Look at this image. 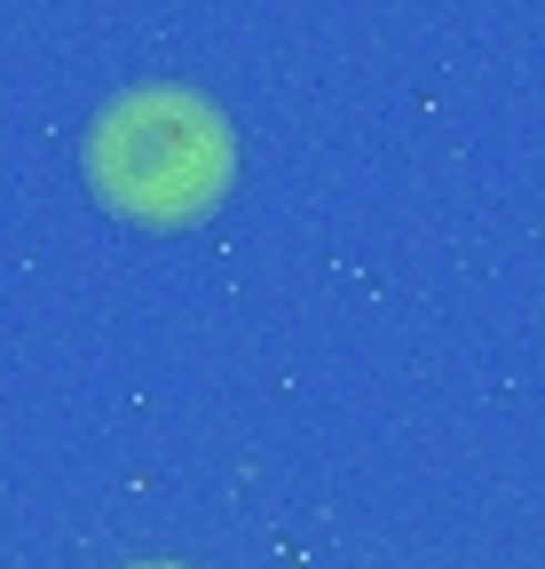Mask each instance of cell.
<instances>
[{"instance_id": "1", "label": "cell", "mask_w": 545, "mask_h": 569, "mask_svg": "<svg viewBox=\"0 0 545 569\" xmlns=\"http://www.w3.org/2000/svg\"><path fill=\"white\" fill-rule=\"evenodd\" d=\"M238 174V134L190 88H127L88 127V182L127 222L182 230L198 222Z\"/></svg>"}, {"instance_id": "2", "label": "cell", "mask_w": 545, "mask_h": 569, "mask_svg": "<svg viewBox=\"0 0 545 569\" xmlns=\"http://www.w3.org/2000/svg\"><path fill=\"white\" fill-rule=\"evenodd\" d=\"M143 569H166V561H143Z\"/></svg>"}]
</instances>
